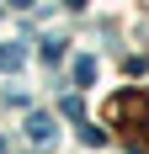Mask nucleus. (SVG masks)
Wrapping results in <instances>:
<instances>
[{
  "mask_svg": "<svg viewBox=\"0 0 149 154\" xmlns=\"http://www.w3.org/2000/svg\"><path fill=\"white\" fill-rule=\"evenodd\" d=\"M27 133H32V143H48L59 128H53V117H48V112H32V117H27Z\"/></svg>",
  "mask_w": 149,
  "mask_h": 154,
  "instance_id": "obj_1",
  "label": "nucleus"
},
{
  "mask_svg": "<svg viewBox=\"0 0 149 154\" xmlns=\"http://www.w3.org/2000/svg\"><path fill=\"white\" fill-rule=\"evenodd\" d=\"M21 64H27V43H5V48H0V69H5V75L21 69Z\"/></svg>",
  "mask_w": 149,
  "mask_h": 154,
  "instance_id": "obj_2",
  "label": "nucleus"
},
{
  "mask_svg": "<svg viewBox=\"0 0 149 154\" xmlns=\"http://www.w3.org/2000/svg\"><path fill=\"white\" fill-rule=\"evenodd\" d=\"M74 80H80V85L96 80V59H90V53H85V59H74Z\"/></svg>",
  "mask_w": 149,
  "mask_h": 154,
  "instance_id": "obj_3",
  "label": "nucleus"
},
{
  "mask_svg": "<svg viewBox=\"0 0 149 154\" xmlns=\"http://www.w3.org/2000/svg\"><path fill=\"white\" fill-rule=\"evenodd\" d=\"M80 143H90V149H101V143H106V133H101L96 122H85V128H80Z\"/></svg>",
  "mask_w": 149,
  "mask_h": 154,
  "instance_id": "obj_4",
  "label": "nucleus"
},
{
  "mask_svg": "<svg viewBox=\"0 0 149 154\" xmlns=\"http://www.w3.org/2000/svg\"><path fill=\"white\" fill-rule=\"evenodd\" d=\"M64 59V37H48L43 43V64H59Z\"/></svg>",
  "mask_w": 149,
  "mask_h": 154,
  "instance_id": "obj_5",
  "label": "nucleus"
},
{
  "mask_svg": "<svg viewBox=\"0 0 149 154\" xmlns=\"http://www.w3.org/2000/svg\"><path fill=\"white\" fill-rule=\"evenodd\" d=\"M27 5H32V0H16V11H27Z\"/></svg>",
  "mask_w": 149,
  "mask_h": 154,
  "instance_id": "obj_6",
  "label": "nucleus"
}]
</instances>
